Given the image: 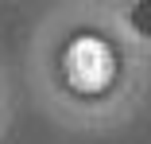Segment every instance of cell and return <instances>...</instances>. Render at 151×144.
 Here are the masks:
<instances>
[{"mask_svg": "<svg viewBox=\"0 0 151 144\" xmlns=\"http://www.w3.org/2000/svg\"><path fill=\"white\" fill-rule=\"evenodd\" d=\"M62 66H66V78L74 82V90L97 94V90H105V86L112 82V74H116V55L97 35H78L66 47Z\"/></svg>", "mask_w": 151, "mask_h": 144, "instance_id": "obj_1", "label": "cell"}]
</instances>
